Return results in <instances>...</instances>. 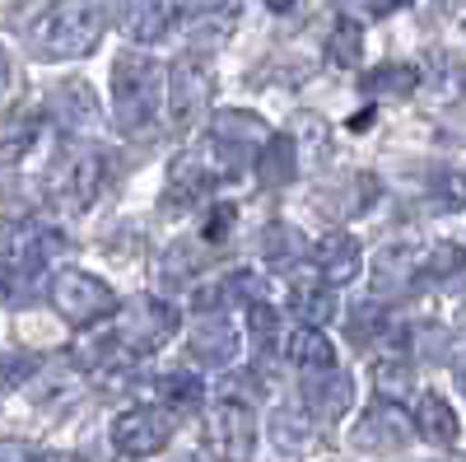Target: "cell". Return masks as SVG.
Wrapping results in <instances>:
<instances>
[{
	"label": "cell",
	"mask_w": 466,
	"mask_h": 462,
	"mask_svg": "<svg viewBox=\"0 0 466 462\" xmlns=\"http://www.w3.org/2000/svg\"><path fill=\"white\" fill-rule=\"evenodd\" d=\"M177 462H197V457H177Z\"/></svg>",
	"instance_id": "ab89813d"
},
{
	"label": "cell",
	"mask_w": 466,
	"mask_h": 462,
	"mask_svg": "<svg viewBox=\"0 0 466 462\" xmlns=\"http://www.w3.org/2000/svg\"><path fill=\"white\" fill-rule=\"evenodd\" d=\"M270 131H266V122L257 118V112H215L210 118V159H215V169L219 173H238L243 164H248V154H257L261 149V140H266Z\"/></svg>",
	"instance_id": "52a82bcc"
},
{
	"label": "cell",
	"mask_w": 466,
	"mask_h": 462,
	"mask_svg": "<svg viewBox=\"0 0 466 462\" xmlns=\"http://www.w3.org/2000/svg\"><path fill=\"white\" fill-rule=\"evenodd\" d=\"M415 336H420V351L430 355V360H439V355H443V341H448V332H443V327H420Z\"/></svg>",
	"instance_id": "e575fe53"
},
{
	"label": "cell",
	"mask_w": 466,
	"mask_h": 462,
	"mask_svg": "<svg viewBox=\"0 0 466 462\" xmlns=\"http://www.w3.org/2000/svg\"><path fill=\"white\" fill-rule=\"evenodd\" d=\"M47 112L56 118V127L70 131V136H89V131H98V122H103L98 94L89 89V80H61V85L47 94Z\"/></svg>",
	"instance_id": "30bf717a"
},
{
	"label": "cell",
	"mask_w": 466,
	"mask_h": 462,
	"mask_svg": "<svg viewBox=\"0 0 466 462\" xmlns=\"http://www.w3.org/2000/svg\"><path fill=\"white\" fill-rule=\"evenodd\" d=\"M410 430H420V439H424V444H434V448H457V435H461L457 411H452L439 393H424V397H420V406H415V426H410Z\"/></svg>",
	"instance_id": "ffe728a7"
},
{
	"label": "cell",
	"mask_w": 466,
	"mask_h": 462,
	"mask_svg": "<svg viewBox=\"0 0 466 462\" xmlns=\"http://www.w3.org/2000/svg\"><path fill=\"white\" fill-rule=\"evenodd\" d=\"M197 272H201V252L191 248V243H173V248L164 252V272H159V281H164L168 290H177V285H187Z\"/></svg>",
	"instance_id": "83f0119b"
},
{
	"label": "cell",
	"mask_w": 466,
	"mask_h": 462,
	"mask_svg": "<svg viewBox=\"0 0 466 462\" xmlns=\"http://www.w3.org/2000/svg\"><path fill=\"white\" fill-rule=\"evenodd\" d=\"M308 426H313V416H299V411H276V420H270V435H276V444L285 453H303L308 448Z\"/></svg>",
	"instance_id": "f1b7e54d"
},
{
	"label": "cell",
	"mask_w": 466,
	"mask_h": 462,
	"mask_svg": "<svg viewBox=\"0 0 466 462\" xmlns=\"http://www.w3.org/2000/svg\"><path fill=\"white\" fill-rule=\"evenodd\" d=\"M47 294L56 303V313L66 323H75V327L103 323V318H112V308H116L112 285L98 281V276H89V272H61V276H52Z\"/></svg>",
	"instance_id": "8992f818"
},
{
	"label": "cell",
	"mask_w": 466,
	"mask_h": 462,
	"mask_svg": "<svg viewBox=\"0 0 466 462\" xmlns=\"http://www.w3.org/2000/svg\"><path fill=\"white\" fill-rule=\"evenodd\" d=\"M360 52H364V33H360V24H355V19H340V24L331 28V37H327V56H331V66L355 70V66H360Z\"/></svg>",
	"instance_id": "4316f807"
},
{
	"label": "cell",
	"mask_w": 466,
	"mask_h": 462,
	"mask_svg": "<svg viewBox=\"0 0 466 462\" xmlns=\"http://www.w3.org/2000/svg\"><path fill=\"white\" fill-rule=\"evenodd\" d=\"M382 327H387V318H382V308H378V303H364V308H355V313H350V341H355V345L378 341Z\"/></svg>",
	"instance_id": "1f68e13d"
},
{
	"label": "cell",
	"mask_w": 466,
	"mask_h": 462,
	"mask_svg": "<svg viewBox=\"0 0 466 462\" xmlns=\"http://www.w3.org/2000/svg\"><path fill=\"white\" fill-rule=\"evenodd\" d=\"M112 24L131 43H159L173 33V5H164V0H112Z\"/></svg>",
	"instance_id": "4fadbf2b"
},
{
	"label": "cell",
	"mask_w": 466,
	"mask_h": 462,
	"mask_svg": "<svg viewBox=\"0 0 466 462\" xmlns=\"http://www.w3.org/2000/svg\"><path fill=\"white\" fill-rule=\"evenodd\" d=\"M378 201V178L373 173H345L331 178L327 187H318V210L331 220H355Z\"/></svg>",
	"instance_id": "9a60e30c"
},
{
	"label": "cell",
	"mask_w": 466,
	"mask_h": 462,
	"mask_svg": "<svg viewBox=\"0 0 466 462\" xmlns=\"http://www.w3.org/2000/svg\"><path fill=\"white\" fill-rule=\"evenodd\" d=\"M206 448L215 462H248L257 448V420L248 402H215L206 416Z\"/></svg>",
	"instance_id": "ba28073f"
},
{
	"label": "cell",
	"mask_w": 466,
	"mask_h": 462,
	"mask_svg": "<svg viewBox=\"0 0 466 462\" xmlns=\"http://www.w3.org/2000/svg\"><path fill=\"white\" fill-rule=\"evenodd\" d=\"M116 345H122L127 355H149L159 351V345L177 332V308L164 303V299H131V303H116Z\"/></svg>",
	"instance_id": "5b68a950"
},
{
	"label": "cell",
	"mask_w": 466,
	"mask_h": 462,
	"mask_svg": "<svg viewBox=\"0 0 466 462\" xmlns=\"http://www.w3.org/2000/svg\"><path fill=\"white\" fill-rule=\"evenodd\" d=\"M164 103V66L145 52H122L112 66V112L127 136H140L154 127Z\"/></svg>",
	"instance_id": "6da1fadb"
},
{
	"label": "cell",
	"mask_w": 466,
	"mask_h": 462,
	"mask_svg": "<svg viewBox=\"0 0 466 462\" xmlns=\"http://www.w3.org/2000/svg\"><path fill=\"white\" fill-rule=\"evenodd\" d=\"M173 439V416L159 406H131L112 420V444L122 457H154Z\"/></svg>",
	"instance_id": "9c48e42d"
},
{
	"label": "cell",
	"mask_w": 466,
	"mask_h": 462,
	"mask_svg": "<svg viewBox=\"0 0 466 462\" xmlns=\"http://www.w3.org/2000/svg\"><path fill=\"white\" fill-rule=\"evenodd\" d=\"M103 178H107V154L98 145H85V140H75L66 145L52 169H47V206L61 210V215H80L98 201V191H103Z\"/></svg>",
	"instance_id": "3957f363"
},
{
	"label": "cell",
	"mask_w": 466,
	"mask_h": 462,
	"mask_svg": "<svg viewBox=\"0 0 466 462\" xmlns=\"http://www.w3.org/2000/svg\"><path fill=\"white\" fill-rule=\"evenodd\" d=\"M228 224H233V206H215V210L206 215V239H210V243L228 239Z\"/></svg>",
	"instance_id": "836d02e7"
},
{
	"label": "cell",
	"mask_w": 466,
	"mask_h": 462,
	"mask_svg": "<svg viewBox=\"0 0 466 462\" xmlns=\"http://www.w3.org/2000/svg\"><path fill=\"white\" fill-rule=\"evenodd\" d=\"M159 393L173 411H197L206 402V388H201V378H191V374H168L159 383Z\"/></svg>",
	"instance_id": "f546056e"
},
{
	"label": "cell",
	"mask_w": 466,
	"mask_h": 462,
	"mask_svg": "<svg viewBox=\"0 0 466 462\" xmlns=\"http://www.w3.org/2000/svg\"><path fill=\"white\" fill-rule=\"evenodd\" d=\"M410 281H420V252L415 248H382L378 266H373V290L378 294H401Z\"/></svg>",
	"instance_id": "44dd1931"
},
{
	"label": "cell",
	"mask_w": 466,
	"mask_h": 462,
	"mask_svg": "<svg viewBox=\"0 0 466 462\" xmlns=\"http://www.w3.org/2000/svg\"><path fill=\"white\" fill-rule=\"evenodd\" d=\"M0 462H33V448L19 439H0Z\"/></svg>",
	"instance_id": "d590c367"
},
{
	"label": "cell",
	"mask_w": 466,
	"mask_h": 462,
	"mask_svg": "<svg viewBox=\"0 0 466 462\" xmlns=\"http://www.w3.org/2000/svg\"><path fill=\"white\" fill-rule=\"evenodd\" d=\"M103 24H107V10L98 0H56V5H47V15L33 24V43L52 61H80L98 47Z\"/></svg>",
	"instance_id": "7a4b0ae2"
},
{
	"label": "cell",
	"mask_w": 466,
	"mask_h": 462,
	"mask_svg": "<svg viewBox=\"0 0 466 462\" xmlns=\"http://www.w3.org/2000/svg\"><path fill=\"white\" fill-rule=\"evenodd\" d=\"M187 351H191L197 364L224 369L233 355H238V332H233V323L224 313H201L197 327H191V336H187Z\"/></svg>",
	"instance_id": "2e32d148"
},
{
	"label": "cell",
	"mask_w": 466,
	"mask_h": 462,
	"mask_svg": "<svg viewBox=\"0 0 466 462\" xmlns=\"http://www.w3.org/2000/svg\"><path fill=\"white\" fill-rule=\"evenodd\" d=\"M364 94H373V98H406V94H415V85H420V70L415 66H378V70H369L364 75Z\"/></svg>",
	"instance_id": "d4e9b609"
},
{
	"label": "cell",
	"mask_w": 466,
	"mask_h": 462,
	"mask_svg": "<svg viewBox=\"0 0 466 462\" xmlns=\"http://www.w3.org/2000/svg\"><path fill=\"white\" fill-rule=\"evenodd\" d=\"M289 313L303 323V327H327L336 318V290L313 281V285H294L289 290Z\"/></svg>",
	"instance_id": "603a6c76"
},
{
	"label": "cell",
	"mask_w": 466,
	"mask_h": 462,
	"mask_svg": "<svg viewBox=\"0 0 466 462\" xmlns=\"http://www.w3.org/2000/svg\"><path fill=\"white\" fill-rule=\"evenodd\" d=\"M373 388H378V402H406L415 388V374L401 355H382L373 364Z\"/></svg>",
	"instance_id": "484cf974"
},
{
	"label": "cell",
	"mask_w": 466,
	"mask_h": 462,
	"mask_svg": "<svg viewBox=\"0 0 466 462\" xmlns=\"http://www.w3.org/2000/svg\"><path fill=\"white\" fill-rule=\"evenodd\" d=\"M457 262H461V252H457L452 243H443V248H434V252H424V257H420V281H443V276H452Z\"/></svg>",
	"instance_id": "d6a6232c"
},
{
	"label": "cell",
	"mask_w": 466,
	"mask_h": 462,
	"mask_svg": "<svg viewBox=\"0 0 466 462\" xmlns=\"http://www.w3.org/2000/svg\"><path fill=\"white\" fill-rule=\"evenodd\" d=\"M313 266H318V281L322 285H350L360 276V266H364V252H360V243L345 234V229H331V234H322L313 248Z\"/></svg>",
	"instance_id": "5bb4252c"
},
{
	"label": "cell",
	"mask_w": 466,
	"mask_h": 462,
	"mask_svg": "<svg viewBox=\"0 0 466 462\" xmlns=\"http://www.w3.org/2000/svg\"><path fill=\"white\" fill-rule=\"evenodd\" d=\"M224 173L215 169V159H201V154H182V159L168 169V206H191V201H201L206 191L219 182Z\"/></svg>",
	"instance_id": "e0dca14e"
},
{
	"label": "cell",
	"mask_w": 466,
	"mask_h": 462,
	"mask_svg": "<svg viewBox=\"0 0 466 462\" xmlns=\"http://www.w3.org/2000/svg\"><path fill=\"white\" fill-rule=\"evenodd\" d=\"M350 402H355V383H350V374H340L336 364L308 369V378H303V406H308L313 420L331 426V420H340L350 411Z\"/></svg>",
	"instance_id": "8fae6325"
},
{
	"label": "cell",
	"mask_w": 466,
	"mask_h": 462,
	"mask_svg": "<svg viewBox=\"0 0 466 462\" xmlns=\"http://www.w3.org/2000/svg\"><path fill=\"white\" fill-rule=\"evenodd\" d=\"M252 169H257V182H261L266 191L289 187V182H294V173H299L294 140H289V136H266V140H261V149L252 154Z\"/></svg>",
	"instance_id": "ac0fdd59"
},
{
	"label": "cell",
	"mask_w": 466,
	"mask_h": 462,
	"mask_svg": "<svg viewBox=\"0 0 466 462\" xmlns=\"http://www.w3.org/2000/svg\"><path fill=\"white\" fill-rule=\"evenodd\" d=\"M33 462H85L80 453H33Z\"/></svg>",
	"instance_id": "8d00e7d4"
},
{
	"label": "cell",
	"mask_w": 466,
	"mask_h": 462,
	"mask_svg": "<svg viewBox=\"0 0 466 462\" xmlns=\"http://www.w3.org/2000/svg\"><path fill=\"white\" fill-rule=\"evenodd\" d=\"M261 5H266V10H276V15H285V10L299 5V0H261Z\"/></svg>",
	"instance_id": "74e56055"
},
{
	"label": "cell",
	"mask_w": 466,
	"mask_h": 462,
	"mask_svg": "<svg viewBox=\"0 0 466 462\" xmlns=\"http://www.w3.org/2000/svg\"><path fill=\"white\" fill-rule=\"evenodd\" d=\"M406 439H410V420H406L401 402L369 406L355 426V448H364V453H397V448H406Z\"/></svg>",
	"instance_id": "7c38bea8"
},
{
	"label": "cell",
	"mask_w": 466,
	"mask_h": 462,
	"mask_svg": "<svg viewBox=\"0 0 466 462\" xmlns=\"http://www.w3.org/2000/svg\"><path fill=\"white\" fill-rule=\"evenodd\" d=\"M261 252L270 266H299L308 257V243L294 224H266V234H261Z\"/></svg>",
	"instance_id": "cb8c5ba5"
},
{
	"label": "cell",
	"mask_w": 466,
	"mask_h": 462,
	"mask_svg": "<svg viewBox=\"0 0 466 462\" xmlns=\"http://www.w3.org/2000/svg\"><path fill=\"white\" fill-rule=\"evenodd\" d=\"M37 131H43V118H37L33 108H10V112H0V169H10L19 164L24 154L37 145Z\"/></svg>",
	"instance_id": "d6986e66"
},
{
	"label": "cell",
	"mask_w": 466,
	"mask_h": 462,
	"mask_svg": "<svg viewBox=\"0 0 466 462\" xmlns=\"http://www.w3.org/2000/svg\"><path fill=\"white\" fill-rule=\"evenodd\" d=\"M285 355H289V364H299V369L308 374V369H327V364H336V345L327 341L322 327H299V332L285 336Z\"/></svg>",
	"instance_id": "7402d4cb"
},
{
	"label": "cell",
	"mask_w": 466,
	"mask_h": 462,
	"mask_svg": "<svg viewBox=\"0 0 466 462\" xmlns=\"http://www.w3.org/2000/svg\"><path fill=\"white\" fill-rule=\"evenodd\" d=\"M228 28H233V0H224V5H210L197 24H191V43L206 47V37H210V43H219Z\"/></svg>",
	"instance_id": "4dcf8cb0"
},
{
	"label": "cell",
	"mask_w": 466,
	"mask_h": 462,
	"mask_svg": "<svg viewBox=\"0 0 466 462\" xmlns=\"http://www.w3.org/2000/svg\"><path fill=\"white\" fill-rule=\"evenodd\" d=\"M210 98H215V70L197 52L177 56L164 70V103H168L173 131H191V127H197L206 112H210Z\"/></svg>",
	"instance_id": "277c9868"
},
{
	"label": "cell",
	"mask_w": 466,
	"mask_h": 462,
	"mask_svg": "<svg viewBox=\"0 0 466 462\" xmlns=\"http://www.w3.org/2000/svg\"><path fill=\"white\" fill-rule=\"evenodd\" d=\"M5 80H10V56H5V47H0V89H5Z\"/></svg>",
	"instance_id": "f35d334b"
}]
</instances>
